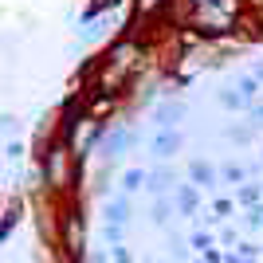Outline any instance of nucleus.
Wrapping results in <instances>:
<instances>
[{
  "instance_id": "f03ea898",
  "label": "nucleus",
  "mask_w": 263,
  "mask_h": 263,
  "mask_svg": "<svg viewBox=\"0 0 263 263\" xmlns=\"http://www.w3.org/2000/svg\"><path fill=\"white\" fill-rule=\"evenodd\" d=\"M138 181H142V173H134V169L122 177V185H126V189H138Z\"/></svg>"
},
{
  "instance_id": "f257e3e1",
  "label": "nucleus",
  "mask_w": 263,
  "mask_h": 263,
  "mask_svg": "<svg viewBox=\"0 0 263 263\" xmlns=\"http://www.w3.org/2000/svg\"><path fill=\"white\" fill-rule=\"evenodd\" d=\"M173 149H177V138H173V134H161V138H154V154L169 157Z\"/></svg>"
},
{
  "instance_id": "7ed1b4c3",
  "label": "nucleus",
  "mask_w": 263,
  "mask_h": 263,
  "mask_svg": "<svg viewBox=\"0 0 263 263\" xmlns=\"http://www.w3.org/2000/svg\"><path fill=\"white\" fill-rule=\"evenodd\" d=\"M154 4H157V0H142V8H154Z\"/></svg>"
}]
</instances>
